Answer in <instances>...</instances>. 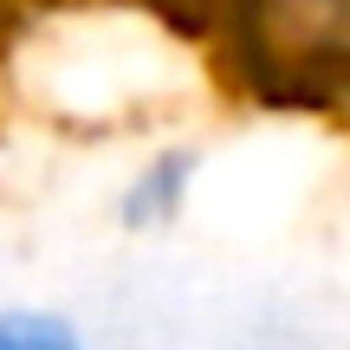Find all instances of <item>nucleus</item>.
<instances>
[{
    "label": "nucleus",
    "instance_id": "obj_1",
    "mask_svg": "<svg viewBox=\"0 0 350 350\" xmlns=\"http://www.w3.org/2000/svg\"><path fill=\"white\" fill-rule=\"evenodd\" d=\"M208 46L253 104L325 117L331 72L350 52V0H214Z\"/></svg>",
    "mask_w": 350,
    "mask_h": 350
},
{
    "label": "nucleus",
    "instance_id": "obj_2",
    "mask_svg": "<svg viewBox=\"0 0 350 350\" xmlns=\"http://www.w3.org/2000/svg\"><path fill=\"white\" fill-rule=\"evenodd\" d=\"M201 175H208V156L201 143H150L124 163V175L111 182V227L130 240H163L195 214V195H201Z\"/></svg>",
    "mask_w": 350,
    "mask_h": 350
},
{
    "label": "nucleus",
    "instance_id": "obj_3",
    "mask_svg": "<svg viewBox=\"0 0 350 350\" xmlns=\"http://www.w3.org/2000/svg\"><path fill=\"white\" fill-rule=\"evenodd\" d=\"M0 350H98V338H91L65 305L7 299L0 305Z\"/></svg>",
    "mask_w": 350,
    "mask_h": 350
},
{
    "label": "nucleus",
    "instance_id": "obj_4",
    "mask_svg": "<svg viewBox=\"0 0 350 350\" xmlns=\"http://www.w3.org/2000/svg\"><path fill=\"white\" fill-rule=\"evenodd\" d=\"M325 117L350 130V52L338 59V72H331V104H325Z\"/></svg>",
    "mask_w": 350,
    "mask_h": 350
}]
</instances>
